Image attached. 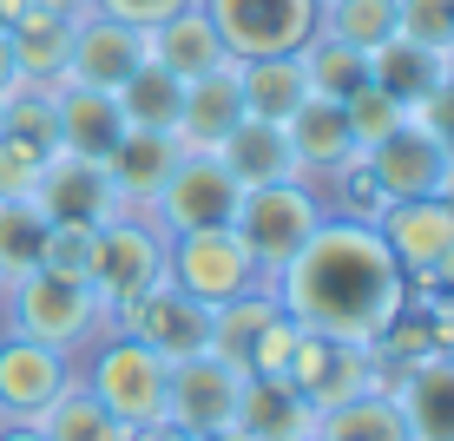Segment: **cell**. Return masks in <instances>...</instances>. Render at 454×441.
Segmentation results:
<instances>
[{
    "mask_svg": "<svg viewBox=\"0 0 454 441\" xmlns=\"http://www.w3.org/2000/svg\"><path fill=\"white\" fill-rule=\"evenodd\" d=\"M270 296L284 303V317L296 329L375 343L388 329V317L409 303V277L395 271L375 224H356V217L330 211L317 224V238L270 277Z\"/></svg>",
    "mask_w": 454,
    "mask_h": 441,
    "instance_id": "cell-1",
    "label": "cell"
},
{
    "mask_svg": "<svg viewBox=\"0 0 454 441\" xmlns=\"http://www.w3.org/2000/svg\"><path fill=\"white\" fill-rule=\"evenodd\" d=\"M0 317H7V329H20V336H34L46 350L73 356V362L99 336L119 329V317L99 303V290H92L86 277H59V271H46V264L0 290Z\"/></svg>",
    "mask_w": 454,
    "mask_h": 441,
    "instance_id": "cell-2",
    "label": "cell"
},
{
    "mask_svg": "<svg viewBox=\"0 0 454 441\" xmlns=\"http://www.w3.org/2000/svg\"><path fill=\"white\" fill-rule=\"evenodd\" d=\"M330 217L317 178H270V185H244L238 211H231V231L244 238V250L257 257L263 283H270L284 264L317 238V224Z\"/></svg>",
    "mask_w": 454,
    "mask_h": 441,
    "instance_id": "cell-3",
    "label": "cell"
},
{
    "mask_svg": "<svg viewBox=\"0 0 454 441\" xmlns=\"http://www.w3.org/2000/svg\"><path fill=\"white\" fill-rule=\"evenodd\" d=\"M73 375H80V382L113 408L119 421H132V429L165 421V375H171V362L152 356L145 343L125 336V329H113V336L92 343V350L73 362Z\"/></svg>",
    "mask_w": 454,
    "mask_h": 441,
    "instance_id": "cell-4",
    "label": "cell"
},
{
    "mask_svg": "<svg viewBox=\"0 0 454 441\" xmlns=\"http://www.w3.org/2000/svg\"><path fill=\"white\" fill-rule=\"evenodd\" d=\"M86 283L99 290V303L119 310L138 303L152 283H165V231L145 211H119L92 231V257H86Z\"/></svg>",
    "mask_w": 454,
    "mask_h": 441,
    "instance_id": "cell-5",
    "label": "cell"
},
{
    "mask_svg": "<svg viewBox=\"0 0 454 441\" xmlns=\"http://www.w3.org/2000/svg\"><path fill=\"white\" fill-rule=\"evenodd\" d=\"M165 277L178 283L184 296L198 303H231V296H250V290H270L257 271V257L244 250V238L231 224H211V231H178L165 238Z\"/></svg>",
    "mask_w": 454,
    "mask_h": 441,
    "instance_id": "cell-6",
    "label": "cell"
},
{
    "mask_svg": "<svg viewBox=\"0 0 454 441\" xmlns=\"http://www.w3.org/2000/svg\"><path fill=\"white\" fill-rule=\"evenodd\" d=\"M296 336H303V329L284 317V303H277L270 290L231 296L211 317V356H224L238 375H284Z\"/></svg>",
    "mask_w": 454,
    "mask_h": 441,
    "instance_id": "cell-7",
    "label": "cell"
},
{
    "mask_svg": "<svg viewBox=\"0 0 454 441\" xmlns=\"http://www.w3.org/2000/svg\"><path fill=\"white\" fill-rule=\"evenodd\" d=\"M284 375L303 389V402L317 408V415H323V408L356 402V396H369V389H382V362H375L369 343L323 336V329H303V336H296Z\"/></svg>",
    "mask_w": 454,
    "mask_h": 441,
    "instance_id": "cell-8",
    "label": "cell"
},
{
    "mask_svg": "<svg viewBox=\"0 0 454 441\" xmlns=\"http://www.w3.org/2000/svg\"><path fill=\"white\" fill-rule=\"evenodd\" d=\"M238 198H244V185L231 178V171L211 159V152H178V165L165 171V185H159V198H152L145 217L165 231V238H178V231L231 224Z\"/></svg>",
    "mask_w": 454,
    "mask_h": 441,
    "instance_id": "cell-9",
    "label": "cell"
},
{
    "mask_svg": "<svg viewBox=\"0 0 454 441\" xmlns=\"http://www.w3.org/2000/svg\"><path fill=\"white\" fill-rule=\"evenodd\" d=\"M363 159H369V171H375V185H382L388 204L395 198H454V152L428 132L421 113H409L388 138H375Z\"/></svg>",
    "mask_w": 454,
    "mask_h": 441,
    "instance_id": "cell-10",
    "label": "cell"
},
{
    "mask_svg": "<svg viewBox=\"0 0 454 441\" xmlns=\"http://www.w3.org/2000/svg\"><path fill=\"white\" fill-rule=\"evenodd\" d=\"M211 13L217 40L231 59H263V53H296L317 34V0H198Z\"/></svg>",
    "mask_w": 454,
    "mask_h": 441,
    "instance_id": "cell-11",
    "label": "cell"
},
{
    "mask_svg": "<svg viewBox=\"0 0 454 441\" xmlns=\"http://www.w3.org/2000/svg\"><path fill=\"white\" fill-rule=\"evenodd\" d=\"M375 238L388 244V257L409 277V290H428L434 271L454 250V198H395L375 217Z\"/></svg>",
    "mask_w": 454,
    "mask_h": 441,
    "instance_id": "cell-12",
    "label": "cell"
},
{
    "mask_svg": "<svg viewBox=\"0 0 454 441\" xmlns=\"http://www.w3.org/2000/svg\"><path fill=\"white\" fill-rule=\"evenodd\" d=\"M211 317H217L211 303L184 296L178 283L165 277V283H152L138 303H125V310H119V329H125V336H138L152 356L184 362V356H205V350H211Z\"/></svg>",
    "mask_w": 454,
    "mask_h": 441,
    "instance_id": "cell-13",
    "label": "cell"
},
{
    "mask_svg": "<svg viewBox=\"0 0 454 441\" xmlns=\"http://www.w3.org/2000/svg\"><path fill=\"white\" fill-rule=\"evenodd\" d=\"M238 396H244V375L224 356H211V350L184 356L165 375V421L184 435H217L238 421Z\"/></svg>",
    "mask_w": 454,
    "mask_h": 441,
    "instance_id": "cell-14",
    "label": "cell"
},
{
    "mask_svg": "<svg viewBox=\"0 0 454 441\" xmlns=\"http://www.w3.org/2000/svg\"><path fill=\"white\" fill-rule=\"evenodd\" d=\"M34 204L46 211V224H73V231H99L106 217H119L125 204L113 192L99 159H80V152H53L34 185Z\"/></svg>",
    "mask_w": 454,
    "mask_h": 441,
    "instance_id": "cell-15",
    "label": "cell"
},
{
    "mask_svg": "<svg viewBox=\"0 0 454 441\" xmlns=\"http://www.w3.org/2000/svg\"><path fill=\"white\" fill-rule=\"evenodd\" d=\"M67 382H73V356L46 350L20 329H0V421H34Z\"/></svg>",
    "mask_w": 454,
    "mask_h": 441,
    "instance_id": "cell-16",
    "label": "cell"
},
{
    "mask_svg": "<svg viewBox=\"0 0 454 441\" xmlns=\"http://www.w3.org/2000/svg\"><path fill=\"white\" fill-rule=\"evenodd\" d=\"M145 59V27L132 20H113V13H80L73 20V59H67V80L73 86H99V92H119V80Z\"/></svg>",
    "mask_w": 454,
    "mask_h": 441,
    "instance_id": "cell-17",
    "label": "cell"
},
{
    "mask_svg": "<svg viewBox=\"0 0 454 441\" xmlns=\"http://www.w3.org/2000/svg\"><path fill=\"white\" fill-rule=\"evenodd\" d=\"M382 389L395 396L409 441H454V356L448 350H434V356L409 362V369H395Z\"/></svg>",
    "mask_w": 454,
    "mask_h": 441,
    "instance_id": "cell-18",
    "label": "cell"
},
{
    "mask_svg": "<svg viewBox=\"0 0 454 441\" xmlns=\"http://www.w3.org/2000/svg\"><path fill=\"white\" fill-rule=\"evenodd\" d=\"M317 408L303 402V389L290 375H244V396H238V421L250 441H317Z\"/></svg>",
    "mask_w": 454,
    "mask_h": 441,
    "instance_id": "cell-19",
    "label": "cell"
},
{
    "mask_svg": "<svg viewBox=\"0 0 454 441\" xmlns=\"http://www.w3.org/2000/svg\"><path fill=\"white\" fill-rule=\"evenodd\" d=\"M284 138H290V159L303 178H330L342 159H356V132H349V113H342V99H323V92H309L303 106L284 119Z\"/></svg>",
    "mask_w": 454,
    "mask_h": 441,
    "instance_id": "cell-20",
    "label": "cell"
},
{
    "mask_svg": "<svg viewBox=\"0 0 454 441\" xmlns=\"http://www.w3.org/2000/svg\"><path fill=\"white\" fill-rule=\"evenodd\" d=\"M178 138L171 132H152V125H125V138L113 152H106V178H113V192L125 211H152V198H159L165 171L178 165Z\"/></svg>",
    "mask_w": 454,
    "mask_h": 441,
    "instance_id": "cell-21",
    "label": "cell"
},
{
    "mask_svg": "<svg viewBox=\"0 0 454 441\" xmlns=\"http://www.w3.org/2000/svg\"><path fill=\"white\" fill-rule=\"evenodd\" d=\"M238 119H244L238 59H224V67H211V73H198V80H184V99H178V146H184V152H211Z\"/></svg>",
    "mask_w": 454,
    "mask_h": 441,
    "instance_id": "cell-22",
    "label": "cell"
},
{
    "mask_svg": "<svg viewBox=\"0 0 454 441\" xmlns=\"http://www.w3.org/2000/svg\"><path fill=\"white\" fill-rule=\"evenodd\" d=\"M7 46H13V67H20V86H67V59H73V13H53V7H27L20 20L7 27Z\"/></svg>",
    "mask_w": 454,
    "mask_h": 441,
    "instance_id": "cell-23",
    "label": "cell"
},
{
    "mask_svg": "<svg viewBox=\"0 0 454 441\" xmlns=\"http://www.w3.org/2000/svg\"><path fill=\"white\" fill-rule=\"evenodd\" d=\"M53 119H59V152H80V159H99L125 138V113L113 92L99 86H53Z\"/></svg>",
    "mask_w": 454,
    "mask_h": 441,
    "instance_id": "cell-24",
    "label": "cell"
},
{
    "mask_svg": "<svg viewBox=\"0 0 454 441\" xmlns=\"http://www.w3.org/2000/svg\"><path fill=\"white\" fill-rule=\"evenodd\" d=\"M211 159L231 171L238 185H270V178H303L296 171V159H290V138H284V125L277 119H238L224 138L211 146Z\"/></svg>",
    "mask_w": 454,
    "mask_h": 441,
    "instance_id": "cell-25",
    "label": "cell"
},
{
    "mask_svg": "<svg viewBox=\"0 0 454 441\" xmlns=\"http://www.w3.org/2000/svg\"><path fill=\"white\" fill-rule=\"evenodd\" d=\"M145 53L159 59L165 73H178V80H198V73H211V67H224V40H217V27H211V13L198 7H178V13H165L159 27H145Z\"/></svg>",
    "mask_w": 454,
    "mask_h": 441,
    "instance_id": "cell-26",
    "label": "cell"
},
{
    "mask_svg": "<svg viewBox=\"0 0 454 441\" xmlns=\"http://www.w3.org/2000/svg\"><path fill=\"white\" fill-rule=\"evenodd\" d=\"M238 92L250 119H277L284 125L296 106L309 99V73L296 53H263V59H238Z\"/></svg>",
    "mask_w": 454,
    "mask_h": 441,
    "instance_id": "cell-27",
    "label": "cell"
},
{
    "mask_svg": "<svg viewBox=\"0 0 454 441\" xmlns=\"http://www.w3.org/2000/svg\"><path fill=\"white\" fill-rule=\"evenodd\" d=\"M34 429H40L46 441H132V421H119L113 408H106V402L80 382V375H73V382L34 415Z\"/></svg>",
    "mask_w": 454,
    "mask_h": 441,
    "instance_id": "cell-28",
    "label": "cell"
},
{
    "mask_svg": "<svg viewBox=\"0 0 454 441\" xmlns=\"http://www.w3.org/2000/svg\"><path fill=\"white\" fill-rule=\"evenodd\" d=\"M113 99H119L125 125H152V132H171V138H178V99H184V80H178V73H165L152 53L119 80Z\"/></svg>",
    "mask_w": 454,
    "mask_h": 441,
    "instance_id": "cell-29",
    "label": "cell"
},
{
    "mask_svg": "<svg viewBox=\"0 0 454 441\" xmlns=\"http://www.w3.org/2000/svg\"><path fill=\"white\" fill-rule=\"evenodd\" d=\"M369 80L382 92H395V99L415 113V106L442 86V53H428V46H415V40L395 34L388 46H375V53H369Z\"/></svg>",
    "mask_w": 454,
    "mask_h": 441,
    "instance_id": "cell-30",
    "label": "cell"
},
{
    "mask_svg": "<svg viewBox=\"0 0 454 441\" xmlns=\"http://www.w3.org/2000/svg\"><path fill=\"white\" fill-rule=\"evenodd\" d=\"M46 211L34 204V192L27 198H0V290L7 283H20L27 271H40L46 257Z\"/></svg>",
    "mask_w": 454,
    "mask_h": 441,
    "instance_id": "cell-31",
    "label": "cell"
},
{
    "mask_svg": "<svg viewBox=\"0 0 454 441\" xmlns=\"http://www.w3.org/2000/svg\"><path fill=\"white\" fill-rule=\"evenodd\" d=\"M317 441H409V429H402L395 396H388V389H369V396H356L342 408H323Z\"/></svg>",
    "mask_w": 454,
    "mask_h": 441,
    "instance_id": "cell-32",
    "label": "cell"
},
{
    "mask_svg": "<svg viewBox=\"0 0 454 441\" xmlns=\"http://www.w3.org/2000/svg\"><path fill=\"white\" fill-rule=\"evenodd\" d=\"M317 27H323V34H336L342 46H356V53H375V46L395 40L402 0H323Z\"/></svg>",
    "mask_w": 454,
    "mask_h": 441,
    "instance_id": "cell-33",
    "label": "cell"
},
{
    "mask_svg": "<svg viewBox=\"0 0 454 441\" xmlns=\"http://www.w3.org/2000/svg\"><path fill=\"white\" fill-rule=\"evenodd\" d=\"M296 59H303V73H309V92H323V99H349L356 86H369V53L342 46L336 34H323V27L296 46Z\"/></svg>",
    "mask_w": 454,
    "mask_h": 441,
    "instance_id": "cell-34",
    "label": "cell"
},
{
    "mask_svg": "<svg viewBox=\"0 0 454 441\" xmlns=\"http://www.w3.org/2000/svg\"><path fill=\"white\" fill-rule=\"evenodd\" d=\"M323 204H330L336 217H356V224H375V217L388 211V198H382V185H375V171H369L363 152L342 159L330 178H323Z\"/></svg>",
    "mask_w": 454,
    "mask_h": 441,
    "instance_id": "cell-35",
    "label": "cell"
},
{
    "mask_svg": "<svg viewBox=\"0 0 454 441\" xmlns=\"http://www.w3.org/2000/svg\"><path fill=\"white\" fill-rule=\"evenodd\" d=\"M342 113H349V132H356V152H369L375 138H388L402 119H409V106L395 99V92H382V86H356L349 99H342Z\"/></svg>",
    "mask_w": 454,
    "mask_h": 441,
    "instance_id": "cell-36",
    "label": "cell"
},
{
    "mask_svg": "<svg viewBox=\"0 0 454 441\" xmlns=\"http://www.w3.org/2000/svg\"><path fill=\"white\" fill-rule=\"evenodd\" d=\"M53 152L40 146V138H27V132H13V125H0V198H27L40 185V171Z\"/></svg>",
    "mask_w": 454,
    "mask_h": 441,
    "instance_id": "cell-37",
    "label": "cell"
},
{
    "mask_svg": "<svg viewBox=\"0 0 454 441\" xmlns=\"http://www.w3.org/2000/svg\"><path fill=\"white\" fill-rule=\"evenodd\" d=\"M402 40L428 46V53H442V46L454 40V0H402Z\"/></svg>",
    "mask_w": 454,
    "mask_h": 441,
    "instance_id": "cell-38",
    "label": "cell"
},
{
    "mask_svg": "<svg viewBox=\"0 0 454 441\" xmlns=\"http://www.w3.org/2000/svg\"><path fill=\"white\" fill-rule=\"evenodd\" d=\"M86 257H92V231H73V224H53L46 231V271L59 277H86Z\"/></svg>",
    "mask_w": 454,
    "mask_h": 441,
    "instance_id": "cell-39",
    "label": "cell"
},
{
    "mask_svg": "<svg viewBox=\"0 0 454 441\" xmlns=\"http://www.w3.org/2000/svg\"><path fill=\"white\" fill-rule=\"evenodd\" d=\"M99 13H113V20H132V27H159L165 13L192 7V0H92Z\"/></svg>",
    "mask_w": 454,
    "mask_h": 441,
    "instance_id": "cell-40",
    "label": "cell"
},
{
    "mask_svg": "<svg viewBox=\"0 0 454 441\" xmlns=\"http://www.w3.org/2000/svg\"><path fill=\"white\" fill-rule=\"evenodd\" d=\"M415 113L428 119V132H434V138H442V146L454 152V80H442V86L428 92V99L415 106Z\"/></svg>",
    "mask_w": 454,
    "mask_h": 441,
    "instance_id": "cell-41",
    "label": "cell"
},
{
    "mask_svg": "<svg viewBox=\"0 0 454 441\" xmlns=\"http://www.w3.org/2000/svg\"><path fill=\"white\" fill-rule=\"evenodd\" d=\"M20 92V67H13V46H7V27H0V99Z\"/></svg>",
    "mask_w": 454,
    "mask_h": 441,
    "instance_id": "cell-42",
    "label": "cell"
},
{
    "mask_svg": "<svg viewBox=\"0 0 454 441\" xmlns=\"http://www.w3.org/2000/svg\"><path fill=\"white\" fill-rule=\"evenodd\" d=\"M428 317H434V336H442V350L454 356V310H448V303H434V296H428Z\"/></svg>",
    "mask_w": 454,
    "mask_h": 441,
    "instance_id": "cell-43",
    "label": "cell"
},
{
    "mask_svg": "<svg viewBox=\"0 0 454 441\" xmlns=\"http://www.w3.org/2000/svg\"><path fill=\"white\" fill-rule=\"evenodd\" d=\"M132 441H198V435L171 429V421H145V429H132Z\"/></svg>",
    "mask_w": 454,
    "mask_h": 441,
    "instance_id": "cell-44",
    "label": "cell"
},
{
    "mask_svg": "<svg viewBox=\"0 0 454 441\" xmlns=\"http://www.w3.org/2000/svg\"><path fill=\"white\" fill-rule=\"evenodd\" d=\"M0 441H46L34 421H0Z\"/></svg>",
    "mask_w": 454,
    "mask_h": 441,
    "instance_id": "cell-45",
    "label": "cell"
},
{
    "mask_svg": "<svg viewBox=\"0 0 454 441\" xmlns=\"http://www.w3.org/2000/svg\"><path fill=\"white\" fill-rule=\"evenodd\" d=\"M34 7H53V13H73V20H80V13H92V0H34Z\"/></svg>",
    "mask_w": 454,
    "mask_h": 441,
    "instance_id": "cell-46",
    "label": "cell"
},
{
    "mask_svg": "<svg viewBox=\"0 0 454 441\" xmlns=\"http://www.w3.org/2000/svg\"><path fill=\"white\" fill-rule=\"evenodd\" d=\"M27 7H34V0H0V27H13V20L27 13Z\"/></svg>",
    "mask_w": 454,
    "mask_h": 441,
    "instance_id": "cell-47",
    "label": "cell"
},
{
    "mask_svg": "<svg viewBox=\"0 0 454 441\" xmlns=\"http://www.w3.org/2000/svg\"><path fill=\"white\" fill-rule=\"evenodd\" d=\"M198 441H250L244 429H217V435H198Z\"/></svg>",
    "mask_w": 454,
    "mask_h": 441,
    "instance_id": "cell-48",
    "label": "cell"
},
{
    "mask_svg": "<svg viewBox=\"0 0 454 441\" xmlns=\"http://www.w3.org/2000/svg\"><path fill=\"white\" fill-rule=\"evenodd\" d=\"M442 80H454V40L442 46Z\"/></svg>",
    "mask_w": 454,
    "mask_h": 441,
    "instance_id": "cell-49",
    "label": "cell"
},
{
    "mask_svg": "<svg viewBox=\"0 0 454 441\" xmlns=\"http://www.w3.org/2000/svg\"><path fill=\"white\" fill-rule=\"evenodd\" d=\"M0 106H7V99H0Z\"/></svg>",
    "mask_w": 454,
    "mask_h": 441,
    "instance_id": "cell-50",
    "label": "cell"
},
{
    "mask_svg": "<svg viewBox=\"0 0 454 441\" xmlns=\"http://www.w3.org/2000/svg\"><path fill=\"white\" fill-rule=\"evenodd\" d=\"M317 7H323V0H317Z\"/></svg>",
    "mask_w": 454,
    "mask_h": 441,
    "instance_id": "cell-51",
    "label": "cell"
}]
</instances>
